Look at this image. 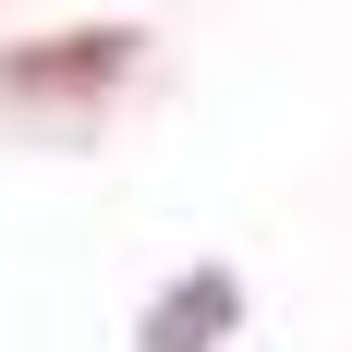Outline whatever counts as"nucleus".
<instances>
[{
	"instance_id": "f03ea898",
	"label": "nucleus",
	"mask_w": 352,
	"mask_h": 352,
	"mask_svg": "<svg viewBox=\"0 0 352 352\" xmlns=\"http://www.w3.org/2000/svg\"><path fill=\"white\" fill-rule=\"evenodd\" d=\"M122 61H134V36H49L36 61L0 73V85H12V98H49V85H109Z\"/></svg>"
},
{
	"instance_id": "f257e3e1",
	"label": "nucleus",
	"mask_w": 352,
	"mask_h": 352,
	"mask_svg": "<svg viewBox=\"0 0 352 352\" xmlns=\"http://www.w3.org/2000/svg\"><path fill=\"white\" fill-rule=\"evenodd\" d=\"M231 316H243V280H231V267H195V280L158 292L146 352H219V340H231Z\"/></svg>"
}]
</instances>
